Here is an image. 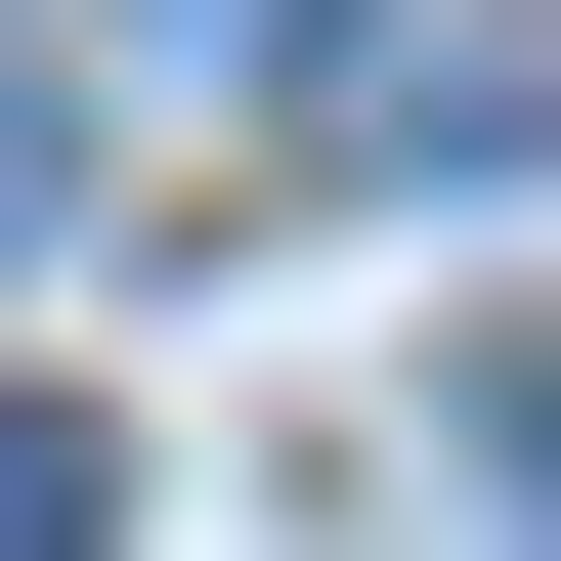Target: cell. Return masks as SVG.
Here are the masks:
<instances>
[{"label":"cell","mask_w":561,"mask_h":561,"mask_svg":"<svg viewBox=\"0 0 561 561\" xmlns=\"http://www.w3.org/2000/svg\"><path fill=\"white\" fill-rule=\"evenodd\" d=\"M432 561H561V518H518V432H476V518H432Z\"/></svg>","instance_id":"obj_4"},{"label":"cell","mask_w":561,"mask_h":561,"mask_svg":"<svg viewBox=\"0 0 561 561\" xmlns=\"http://www.w3.org/2000/svg\"><path fill=\"white\" fill-rule=\"evenodd\" d=\"M130 44H173V87H260V44H346V0H130Z\"/></svg>","instance_id":"obj_3"},{"label":"cell","mask_w":561,"mask_h":561,"mask_svg":"<svg viewBox=\"0 0 561 561\" xmlns=\"http://www.w3.org/2000/svg\"><path fill=\"white\" fill-rule=\"evenodd\" d=\"M0 561H130V476H87V389H0Z\"/></svg>","instance_id":"obj_1"},{"label":"cell","mask_w":561,"mask_h":561,"mask_svg":"<svg viewBox=\"0 0 561 561\" xmlns=\"http://www.w3.org/2000/svg\"><path fill=\"white\" fill-rule=\"evenodd\" d=\"M0 260H87V87H44V44H0Z\"/></svg>","instance_id":"obj_2"}]
</instances>
